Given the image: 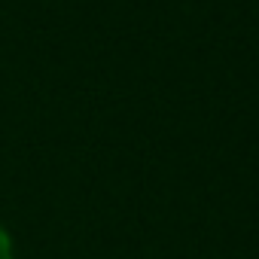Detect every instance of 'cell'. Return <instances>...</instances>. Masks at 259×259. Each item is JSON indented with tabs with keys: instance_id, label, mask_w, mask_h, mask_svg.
Instances as JSON below:
<instances>
[{
	"instance_id": "cell-1",
	"label": "cell",
	"mask_w": 259,
	"mask_h": 259,
	"mask_svg": "<svg viewBox=\"0 0 259 259\" xmlns=\"http://www.w3.org/2000/svg\"><path fill=\"white\" fill-rule=\"evenodd\" d=\"M0 259H16V256H13V238H10V232L4 229V223H0Z\"/></svg>"
}]
</instances>
